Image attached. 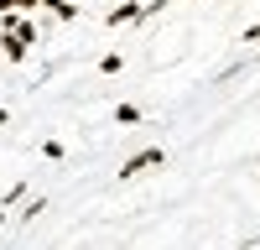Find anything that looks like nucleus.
<instances>
[{"label":"nucleus","instance_id":"nucleus-1","mask_svg":"<svg viewBox=\"0 0 260 250\" xmlns=\"http://www.w3.org/2000/svg\"><path fill=\"white\" fill-rule=\"evenodd\" d=\"M146 167H161V151H141V157H130V162L120 167V177H136V172H146Z\"/></svg>","mask_w":260,"mask_h":250},{"label":"nucleus","instance_id":"nucleus-2","mask_svg":"<svg viewBox=\"0 0 260 250\" xmlns=\"http://www.w3.org/2000/svg\"><path fill=\"white\" fill-rule=\"evenodd\" d=\"M104 21H110V26H125V21H141V0H125V6H115V11L104 16Z\"/></svg>","mask_w":260,"mask_h":250},{"label":"nucleus","instance_id":"nucleus-3","mask_svg":"<svg viewBox=\"0 0 260 250\" xmlns=\"http://www.w3.org/2000/svg\"><path fill=\"white\" fill-rule=\"evenodd\" d=\"M0 47H6V57H11V63H21V57H26V47H31V42H21L16 32H6V42H0Z\"/></svg>","mask_w":260,"mask_h":250},{"label":"nucleus","instance_id":"nucleus-4","mask_svg":"<svg viewBox=\"0 0 260 250\" xmlns=\"http://www.w3.org/2000/svg\"><path fill=\"white\" fill-rule=\"evenodd\" d=\"M42 6H47L57 21H73V16H78V6H73V0H42Z\"/></svg>","mask_w":260,"mask_h":250},{"label":"nucleus","instance_id":"nucleus-5","mask_svg":"<svg viewBox=\"0 0 260 250\" xmlns=\"http://www.w3.org/2000/svg\"><path fill=\"white\" fill-rule=\"evenodd\" d=\"M115 120H120V125H136V120H141V110H136V104H120Z\"/></svg>","mask_w":260,"mask_h":250},{"label":"nucleus","instance_id":"nucleus-6","mask_svg":"<svg viewBox=\"0 0 260 250\" xmlns=\"http://www.w3.org/2000/svg\"><path fill=\"white\" fill-rule=\"evenodd\" d=\"M31 6H42V0H11V11H31Z\"/></svg>","mask_w":260,"mask_h":250},{"label":"nucleus","instance_id":"nucleus-7","mask_svg":"<svg viewBox=\"0 0 260 250\" xmlns=\"http://www.w3.org/2000/svg\"><path fill=\"white\" fill-rule=\"evenodd\" d=\"M0 224H6V214H0Z\"/></svg>","mask_w":260,"mask_h":250}]
</instances>
